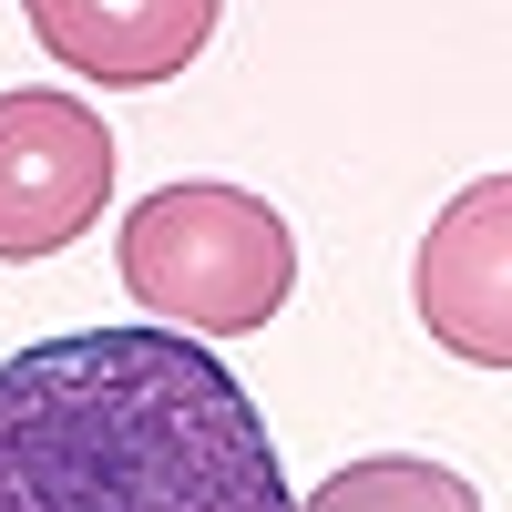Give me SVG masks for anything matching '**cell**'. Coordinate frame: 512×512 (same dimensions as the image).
Masks as SVG:
<instances>
[{"mask_svg":"<svg viewBox=\"0 0 512 512\" xmlns=\"http://www.w3.org/2000/svg\"><path fill=\"white\" fill-rule=\"evenodd\" d=\"M0 512H297V492L246 379L134 318L0 359Z\"/></svg>","mask_w":512,"mask_h":512,"instance_id":"obj_1","label":"cell"},{"mask_svg":"<svg viewBox=\"0 0 512 512\" xmlns=\"http://www.w3.org/2000/svg\"><path fill=\"white\" fill-rule=\"evenodd\" d=\"M113 256H123V287L144 297V318L185 338H246L297 287V236L246 185H154L123 216Z\"/></svg>","mask_w":512,"mask_h":512,"instance_id":"obj_2","label":"cell"},{"mask_svg":"<svg viewBox=\"0 0 512 512\" xmlns=\"http://www.w3.org/2000/svg\"><path fill=\"white\" fill-rule=\"evenodd\" d=\"M113 205V123L82 113L72 93H0V256H62Z\"/></svg>","mask_w":512,"mask_h":512,"instance_id":"obj_3","label":"cell"},{"mask_svg":"<svg viewBox=\"0 0 512 512\" xmlns=\"http://www.w3.org/2000/svg\"><path fill=\"white\" fill-rule=\"evenodd\" d=\"M410 297H420V328H431L451 359L512 369V175L461 185L431 216Z\"/></svg>","mask_w":512,"mask_h":512,"instance_id":"obj_4","label":"cell"},{"mask_svg":"<svg viewBox=\"0 0 512 512\" xmlns=\"http://www.w3.org/2000/svg\"><path fill=\"white\" fill-rule=\"evenodd\" d=\"M21 11H31V41L62 72L113 82V93L175 82L226 31V0H21Z\"/></svg>","mask_w":512,"mask_h":512,"instance_id":"obj_5","label":"cell"},{"mask_svg":"<svg viewBox=\"0 0 512 512\" xmlns=\"http://www.w3.org/2000/svg\"><path fill=\"white\" fill-rule=\"evenodd\" d=\"M297 512H482V492H472V472H451V461L379 451V461H338Z\"/></svg>","mask_w":512,"mask_h":512,"instance_id":"obj_6","label":"cell"}]
</instances>
